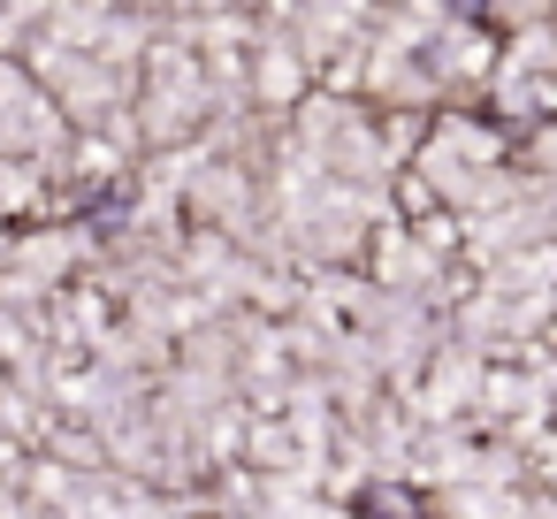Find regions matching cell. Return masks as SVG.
<instances>
[{"mask_svg": "<svg viewBox=\"0 0 557 519\" xmlns=\"http://www.w3.org/2000/svg\"><path fill=\"white\" fill-rule=\"evenodd\" d=\"M458 9H466V16H473V9H488V0H458Z\"/></svg>", "mask_w": 557, "mask_h": 519, "instance_id": "cell-1", "label": "cell"}]
</instances>
